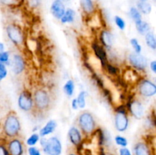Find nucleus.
<instances>
[{
	"label": "nucleus",
	"mask_w": 156,
	"mask_h": 155,
	"mask_svg": "<svg viewBox=\"0 0 156 155\" xmlns=\"http://www.w3.org/2000/svg\"><path fill=\"white\" fill-rule=\"evenodd\" d=\"M34 100V112L44 113L51 107L52 98L50 92L46 88H36L32 93Z\"/></svg>",
	"instance_id": "nucleus-1"
},
{
	"label": "nucleus",
	"mask_w": 156,
	"mask_h": 155,
	"mask_svg": "<svg viewBox=\"0 0 156 155\" xmlns=\"http://www.w3.org/2000/svg\"><path fill=\"white\" fill-rule=\"evenodd\" d=\"M21 122L17 113L11 111L6 115L2 125V132L6 138H17L21 132Z\"/></svg>",
	"instance_id": "nucleus-2"
},
{
	"label": "nucleus",
	"mask_w": 156,
	"mask_h": 155,
	"mask_svg": "<svg viewBox=\"0 0 156 155\" xmlns=\"http://www.w3.org/2000/svg\"><path fill=\"white\" fill-rule=\"evenodd\" d=\"M78 128L85 137H91L98 129L94 116L89 111H83L79 114L77 119Z\"/></svg>",
	"instance_id": "nucleus-3"
},
{
	"label": "nucleus",
	"mask_w": 156,
	"mask_h": 155,
	"mask_svg": "<svg viewBox=\"0 0 156 155\" xmlns=\"http://www.w3.org/2000/svg\"><path fill=\"white\" fill-rule=\"evenodd\" d=\"M5 32L9 40L18 49H22L25 43V37L22 28L16 23H9L5 27Z\"/></svg>",
	"instance_id": "nucleus-4"
},
{
	"label": "nucleus",
	"mask_w": 156,
	"mask_h": 155,
	"mask_svg": "<svg viewBox=\"0 0 156 155\" xmlns=\"http://www.w3.org/2000/svg\"><path fill=\"white\" fill-rule=\"evenodd\" d=\"M129 121L126 105L122 104L115 108L114 126L117 132H124L129 127Z\"/></svg>",
	"instance_id": "nucleus-5"
},
{
	"label": "nucleus",
	"mask_w": 156,
	"mask_h": 155,
	"mask_svg": "<svg viewBox=\"0 0 156 155\" xmlns=\"http://www.w3.org/2000/svg\"><path fill=\"white\" fill-rule=\"evenodd\" d=\"M137 92L143 98H150L156 94V85L153 81L147 78H142L138 81Z\"/></svg>",
	"instance_id": "nucleus-6"
},
{
	"label": "nucleus",
	"mask_w": 156,
	"mask_h": 155,
	"mask_svg": "<svg viewBox=\"0 0 156 155\" xmlns=\"http://www.w3.org/2000/svg\"><path fill=\"white\" fill-rule=\"evenodd\" d=\"M18 106L24 112H34L33 94L29 90H23L18 98Z\"/></svg>",
	"instance_id": "nucleus-7"
},
{
	"label": "nucleus",
	"mask_w": 156,
	"mask_h": 155,
	"mask_svg": "<svg viewBox=\"0 0 156 155\" xmlns=\"http://www.w3.org/2000/svg\"><path fill=\"white\" fill-rule=\"evenodd\" d=\"M127 61L132 68L137 71H145L148 67L147 59L141 53H130L127 56Z\"/></svg>",
	"instance_id": "nucleus-8"
},
{
	"label": "nucleus",
	"mask_w": 156,
	"mask_h": 155,
	"mask_svg": "<svg viewBox=\"0 0 156 155\" xmlns=\"http://www.w3.org/2000/svg\"><path fill=\"white\" fill-rule=\"evenodd\" d=\"M126 109L136 119H142L144 116L145 108L143 103L137 98H132L126 103Z\"/></svg>",
	"instance_id": "nucleus-9"
},
{
	"label": "nucleus",
	"mask_w": 156,
	"mask_h": 155,
	"mask_svg": "<svg viewBox=\"0 0 156 155\" xmlns=\"http://www.w3.org/2000/svg\"><path fill=\"white\" fill-rule=\"evenodd\" d=\"M42 148L47 155H61L62 150V143L57 137H50L47 139V142Z\"/></svg>",
	"instance_id": "nucleus-10"
},
{
	"label": "nucleus",
	"mask_w": 156,
	"mask_h": 155,
	"mask_svg": "<svg viewBox=\"0 0 156 155\" xmlns=\"http://www.w3.org/2000/svg\"><path fill=\"white\" fill-rule=\"evenodd\" d=\"M10 65L12 66V70L15 75H20L25 70L26 62L24 57L21 54L15 53L12 56L11 59Z\"/></svg>",
	"instance_id": "nucleus-11"
},
{
	"label": "nucleus",
	"mask_w": 156,
	"mask_h": 155,
	"mask_svg": "<svg viewBox=\"0 0 156 155\" xmlns=\"http://www.w3.org/2000/svg\"><path fill=\"white\" fill-rule=\"evenodd\" d=\"M6 147L9 155H23L24 153L23 141L18 137L9 139Z\"/></svg>",
	"instance_id": "nucleus-12"
},
{
	"label": "nucleus",
	"mask_w": 156,
	"mask_h": 155,
	"mask_svg": "<svg viewBox=\"0 0 156 155\" xmlns=\"http://www.w3.org/2000/svg\"><path fill=\"white\" fill-rule=\"evenodd\" d=\"M68 138L70 143L76 148L82 144L83 141V135L79 129L76 126H71L68 131Z\"/></svg>",
	"instance_id": "nucleus-13"
},
{
	"label": "nucleus",
	"mask_w": 156,
	"mask_h": 155,
	"mask_svg": "<svg viewBox=\"0 0 156 155\" xmlns=\"http://www.w3.org/2000/svg\"><path fill=\"white\" fill-rule=\"evenodd\" d=\"M99 41L101 43V45L107 51H110L114 45V35L110 30H106V29L101 30L100 35H99Z\"/></svg>",
	"instance_id": "nucleus-14"
},
{
	"label": "nucleus",
	"mask_w": 156,
	"mask_h": 155,
	"mask_svg": "<svg viewBox=\"0 0 156 155\" xmlns=\"http://www.w3.org/2000/svg\"><path fill=\"white\" fill-rule=\"evenodd\" d=\"M91 49H92L96 57L101 62L102 67L105 68V65L108 62V52H107V50L100 43L97 42H94L91 44Z\"/></svg>",
	"instance_id": "nucleus-15"
},
{
	"label": "nucleus",
	"mask_w": 156,
	"mask_h": 155,
	"mask_svg": "<svg viewBox=\"0 0 156 155\" xmlns=\"http://www.w3.org/2000/svg\"><path fill=\"white\" fill-rule=\"evenodd\" d=\"M66 7L62 0H53L50 5V12L56 19L60 20L66 12Z\"/></svg>",
	"instance_id": "nucleus-16"
},
{
	"label": "nucleus",
	"mask_w": 156,
	"mask_h": 155,
	"mask_svg": "<svg viewBox=\"0 0 156 155\" xmlns=\"http://www.w3.org/2000/svg\"><path fill=\"white\" fill-rule=\"evenodd\" d=\"M134 155H154L151 145L145 141H140L133 147Z\"/></svg>",
	"instance_id": "nucleus-17"
},
{
	"label": "nucleus",
	"mask_w": 156,
	"mask_h": 155,
	"mask_svg": "<svg viewBox=\"0 0 156 155\" xmlns=\"http://www.w3.org/2000/svg\"><path fill=\"white\" fill-rule=\"evenodd\" d=\"M80 7L84 15L92 16L96 12V5L94 0H80Z\"/></svg>",
	"instance_id": "nucleus-18"
},
{
	"label": "nucleus",
	"mask_w": 156,
	"mask_h": 155,
	"mask_svg": "<svg viewBox=\"0 0 156 155\" xmlns=\"http://www.w3.org/2000/svg\"><path fill=\"white\" fill-rule=\"evenodd\" d=\"M57 127V122L55 119H50L45 124V126L39 130L40 137H46L50 135L56 130Z\"/></svg>",
	"instance_id": "nucleus-19"
},
{
	"label": "nucleus",
	"mask_w": 156,
	"mask_h": 155,
	"mask_svg": "<svg viewBox=\"0 0 156 155\" xmlns=\"http://www.w3.org/2000/svg\"><path fill=\"white\" fill-rule=\"evenodd\" d=\"M76 17V12L74 9H66V12L64 13V15H62V18H60L59 21H61V23L63 24H71L75 21Z\"/></svg>",
	"instance_id": "nucleus-20"
},
{
	"label": "nucleus",
	"mask_w": 156,
	"mask_h": 155,
	"mask_svg": "<svg viewBox=\"0 0 156 155\" xmlns=\"http://www.w3.org/2000/svg\"><path fill=\"white\" fill-rule=\"evenodd\" d=\"M136 8L142 15H149L152 10V5L148 1H138L136 3Z\"/></svg>",
	"instance_id": "nucleus-21"
},
{
	"label": "nucleus",
	"mask_w": 156,
	"mask_h": 155,
	"mask_svg": "<svg viewBox=\"0 0 156 155\" xmlns=\"http://www.w3.org/2000/svg\"><path fill=\"white\" fill-rule=\"evenodd\" d=\"M135 26L137 32L141 35H145L149 30H151V27L149 24V23L143 21V19L135 22Z\"/></svg>",
	"instance_id": "nucleus-22"
},
{
	"label": "nucleus",
	"mask_w": 156,
	"mask_h": 155,
	"mask_svg": "<svg viewBox=\"0 0 156 155\" xmlns=\"http://www.w3.org/2000/svg\"><path fill=\"white\" fill-rule=\"evenodd\" d=\"M145 36V40H146V43L149 48L151 50H156V38L155 35L153 31L149 30L148 33H146Z\"/></svg>",
	"instance_id": "nucleus-23"
},
{
	"label": "nucleus",
	"mask_w": 156,
	"mask_h": 155,
	"mask_svg": "<svg viewBox=\"0 0 156 155\" xmlns=\"http://www.w3.org/2000/svg\"><path fill=\"white\" fill-rule=\"evenodd\" d=\"M63 91L69 97H73L75 92V82L73 79H69L63 86Z\"/></svg>",
	"instance_id": "nucleus-24"
},
{
	"label": "nucleus",
	"mask_w": 156,
	"mask_h": 155,
	"mask_svg": "<svg viewBox=\"0 0 156 155\" xmlns=\"http://www.w3.org/2000/svg\"><path fill=\"white\" fill-rule=\"evenodd\" d=\"M129 15L131 19L134 21V23L143 19V15L140 13V11L137 9V8L134 7V6H133V7L129 9Z\"/></svg>",
	"instance_id": "nucleus-25"
},
{
	"label": "nucleus",
	"mask_w": 156,
	"mask_h": 155,
	"mask_svg": "<svg viewBox=\"0 0 156 155\" xmlns=\"http://www.w3.org/2000/svg\"><path fill=\"white\" fill-rule=\"evenodd\" d=\"M88 96V93L85 91H82L79 94L78 97H76V100H77L78 105H79V108L80 109H84L86 106V97Z\"/></svg>",
	"instance_id": "nucleus-26"
},
{
	"label": "nucleus",
	"mask_w": 156,
	"mask_h": 155,
	"mask_svg": "<svg viewBox=\"0 0 156 155\" xmlns=\"http://www.w3.org/2000/svg\"><path fill=\"white\" fill-rule=\"evenodd\" d=\"M105 68V71H106L107 72L110 74V75L114 76V77H116V76L118 75L119 69L115 66V65H114L113 64H111V63H109V62H108V63L105 65V68Z\"/></svg>",
	"instance_id": "nucleus-27"
},
{
	"label": "nucleus",
	"mask_w": 156,
	"mask_h": 155,
	"mask_svg": "<svg viewBox=\"0 0 156 155\" xmlns=\"http://www.w3.org/2000/svg\"><path fill=\"white\" fill-rule=\"evenodd\" d=\"M10 53L9 51L0 52V63L4 64L6 66L10 65Z\"/></svg>",
	"instance_id": "nucleus-28"
},
{
	"label": "nucleus",
	"mask_w": 156,
	"mask_h": 155,
	"mask_svg": "<svg viewBox=\"0 0 156 155\" xmlns=\"http://www.w3.org/2000/svg\"><path fill=\"white\" fill-rule=\"evenodd\" d=\"M40 138H41V137H40L39 134L36 133V132H34V133L32 134L28 138H27L26 143H27V145L30 146V147H31V146H34L35 144L39 141Z\"/></svg>",
	"instance_id": "nucleus-29"
},
{
	"label": "nucleus",
	"mask_w": 156,
	"mask_h": 155,
	"mask_svg": "<svg viewBox=\"0 0 156 155\" xmlns=\"http://www.w3.org/2000/svg\"><path fill=\"white\" fill-rule=\"evenodd\" d=\"M114 141L117 145L121 147H125L128 145L127 139L122 135H116L115 138H114Z\"/></svg>",
	"instance_id": "nucleus-30"
},
{
	"label": "nucleus",
	"mask_w": 156,
	"mask_h": 155,
	"mask_svg": "<svg viewBox=\"0 0 156 155\" xmlns=\"http://www.w3.org/2000/svg\"><path fill=\"white\" fill-rule=\"evenodd\" d=\"M114 22H115V24L117 25V27H118L120 30H125L126 24L123 18H121L120 16H118V15H116V16L114 17Z\"/></svg>",
	"instance_id": "nucleus-31"
},
{
	"label": "nucleus",
	"mask_w": 156,
	"mask_h": 155,
	"mask_svg": "<svg viewBox=\"0 0 156 155\" xmlns=\"http://www.w3.org/2000/svg\"><path fill=\"white\" fill-rule=\"evenodd\" d=\"M131 46L133 48L134 52L136 53H141L142 52V46L140 45V43H139V40L136 38H132L129 40Z\"/></svg>",
	"instance_id": "nucleus-32"
},
{
	"label": "nucleus",
	"mask_w": 156,
	"mask_h": 155,
	"mask_svg": "<svg viewBox=\"0 0 156 155\" xmlns=\"http://www.w3.org/2000/svg\"><path fill=\"white\" fill-rule=\"evenodd\" d=\"M21 0H0V4L7 7H12L16 6L17 5L20 4Z\"/></svg>",
	"instance_id": "nucleus-33"
},
{
	"label": "nucleus",
	"mask_w": 156,
	"mask_h": 155,
	"mask_svg": "<svg viewBox=\"0 0 156 155\" xmlns=\"http://www.w3.org/2000/svg\"><path fill=\"white\" fill-rule=\"evenodd\" d=\"M8 75L7 66L4 64L0 63V81L5 78Z\"/></svg>",
	"instance_id": "nucleus-34"
},
{
	"label": "nucleus",
	"mask_w": 156,
	"mask_h": 155,
	"mask_svg": "<svg viewBox=\"0 0 156 155\" xmlns=\"http://www.w3.org/2000/svg\"><path fill=\"white\" fill-rule=\"evenodd\" d=\"M27 151H28L29 155H41L40 150L35 146H31V147H29Z\"/></svg>",
	"instance_id": "nucleus-35"
},
{
	"label": "nucleus",
	"mask_w": 156,
	"mask_h": 155,
	"mask_svg": "<svg viewBox=\"0 0 156 155\" xmlns=\"http://www.w3.org/2000/svg\"><path fill=\"white\" fill-rule=\"evenodd\" d=\"M0 155H9L7 147L2 143H0Z\"/></svg>",
	"instance_id": "nucleus-36"
},
{
	"label": "nucleus",
	"mask_w": 156,
	"mask_h": 155,
	"mask_svg": "<svg viewBox=\"0 0 156 155\" xmlns=\"http://www.w3.org/2000/svg\"><path fill=\"white\" fill-rule=\"evenodd\" d=\"M119 153H120V155H132L131 154L130 150H129L126 147L120 148V150H119Z\"/></svg>",
	"instance_id": "nucleus-37"
},
{
	"label": "nucleus",
	"mask_w": 156,
	"mask_h": 155,
	"mask_svg": "<svg viewBox=\"0 0 156 155\" xmlns=\"http://www.w3.org/2000/svg\"><path fill=\"white\" fill-rule=\"evenodd\" d=\"M149 67H150V69L154 74H156V61L152 60V62L149 64Z\"/></svg>",
	"instance_id": "nucleus-38"
},
{
	"label": "nucleus",
	"mask_w": 156,
	"mask_h": 155,
	"mask_svg": "<svg viewBox=\"0 0 156 155\" xmlns=\"http://www.w3.org/2000/svg\"><path fill=\"white\" fill-rule=\"evenodd\" d=\"M71 106L74 110H76V109H79V105H78L77 100H76V98L73 99L71 102Z\"/></svg>",
	"instance_id": "nucleus-39"
},
{
	"label": "nucleus",
	"mask_w": 156,
	"mask_h": 155,
	"mask_svg": "<svg viewBox=\"0 0 156 155\" xmlns=\"http://www.w3.org/2000/svg\"><path fill=\"white\" fill-rule=\"evenodd\" d=\"M28 2L32 7H36L39 5L40 0H28Z\"/></svg>",
	"instance_id": "nucleus-40"
},
{
	"label": "nucleus",
	"mask_w": 156,
	"mask_h": 155,
	"mask_svg": "<svg viewBox=\"0 0 156 155\" xmlns=\"http://www.w3.org/2000/svg\"><path fill=\"white\" fill-rule=\"evenodd\" d=\"M5 51V44L3 43L0 42V52Z\"/></svg>",
	"instance_id": "nucleus-41"
},
{
	"label": "nucleus",
	"mask_w": 156,
	"mask_h": 155,
	"mask_svg": "<svg viewBox=\"0 0 156 155\" xmlns=\"http://www.w3.org/2000/svg\"><path fill=\"white\" fill-rule=\"evenodd\" d=\"M68 155H79V154L78 153H76V152L72 151V152H69V153H68Z\"/></svg>",
	"instance_id": "nucleus-42"
},
{
	"label": "nucleus",
	"mask_w": 156,
	"mask_h": 155,
	"mask_svg": "<svg viewBox=\"0 0 156 155\" xmlns=\"http://www.w3.org/2000/svg\"><path fill=\"white\" fill-rule=\"evenodd\" d=\"M102 155H115L112 153H104Z\"/></svg>",
	"instance_id": "nucleus-43"
},
{
	"label": "nucleus",
	"mask_w": 156,
	"mask_h": 155,
	"mask_svg": "<svg viewBox=\"0 0 156 155\" xmlns=\"http://www.w3.org/2000/svg\"><path fill=\"white\" fill-rule=\"evenodd\" d=\"M138 1H143V2H145V1H149V0H138Z\"/></svg>",
	"instance_id": "nucleus-44"
},
{
	"label": "nucleus",
	"mask_w": 156,
	"mask_h": 155,
	"mask_svg": "<svg viewBox=\"0 0 156 155\" xmlns=\"http://www.w3.org/2000/svg\"><path fill=\"white\" fill-rule=\"evenodd\" d=\"M152 1H154V2H155V0H152Z\"/></svg>",
	"instance_id": "nucleus-45"
}]
</instances>
